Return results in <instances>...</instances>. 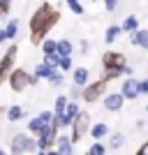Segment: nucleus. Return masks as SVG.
<instances>
[{
    "mask_svg": "<svg viewBox=\"0 0 148 155\" xmlns=\"http://www.w3.org/2000/svg\"><path fill=\"white\" fill-rule=\"evenodd\" d=\"M58 21H60L58 9H56L51 2H42V5L35 9V14L30 16V23H28V28H30V42L32 44H42L46 39V35H49V30H51Z\"/></svg>",
    "mask_w": 148,
    "mask_h": 155,
    "instance_id": "1",
    "label": "nucleus"
},
{
    "mask_svg": "<svg viewBox=\"0 0 148 155\" xmlns=\"http://www.w3.org/2000/svg\"><path fill=\"white\" fill-rule=\"evenodd\" d=\"M125 56L118 51H107L102 56V67H104V81H111V79H118L125 70Z\"/></svg>",
    "mask_w": 148,
    "mask_h": 155,
    "instance_id": "2",
    "label": "nucleus"
},
{
    "mask_svg": "<svg viewBox=\"0 0 148 155\" xmlns=\"http://www.w3.org/2000/svg\"><path fill=\"white\" fill-rule=\"evenodd\" d=\"M7 81H9V88H12L14 93H23L28 86H37L39 84V79L35 77V74H28V72L21 70V67H16V70L9 72Z\"/></svg>",
    "mask_w": 148,
    "mask_h": 155,
    "instance_id": "3",
    "label": "nucleus"
},
{
    "mask_svg": "<svg viewBox=\"0 0 148 155\" xmlns=\"http://www.w3.org/2000/svg\"><path fill=\"white\" fill-rule=\"evenodd\" d=\"M90 130V114H86V111H79L77 118L72 120V137H70V141L72 143H77L84 139V134Z\"/></svg>",
    "mask_w": 148,
    "mask_h": 155,
    "instance_id": "4",
    "label": "nucleus"
},
{
    "mask_svg": "<svg viewBox=\"0 0 148 155\" xmlns=\"http://www.w3.org/2000/svg\"><path fill=\"white\" fill-rule=\"evenodd\" d=\"M16 53H19V46H16V44H9V49L5 51V56L0 58V86L7 81L9 72L14 70V60H16Z\"/></svg>",
    "mask_w": 148,
    "mask_h": 155,
    "instance_id": "5",
    "label": "nucleus"
},
{
    "mask_svg": "<svg viewBox=\"0 0 148 155\" xmlns=\"http://www.w3.org/2000/svg\"><path fill=\"white\" fill-rule=\"evenodd\" d=\"M56 139H58V127L51 123L46 130H42L37 134V139H35V141H37V150H44V153L51 150L53 146H56Z\"/></svg>",
    "mask_w": 148,
    "mask_h": 155,
    "instance_id": "6",
    "label": "nucleus"
},
{
    "mask_svg": "<svg viewBox=\"0 0 148 155\" xmlns=\"http://www.w3.org/2000/svg\"><path fill=\"white\" fill-rule=\"evenodd\" d=\"M104 91H107V81H104V79H100V81H93V84L84 86L81 97H84L86 102H95V100H100V97L104 95Z\"/></svg>",
    "mask_w": 148,
    "mask_h": 155,
    "instance_id": "7",
    "label": "nucleus"
},
{
    "mask_svg": "<svg viewBox=\"0 0 148 155\" xmlns=\"http://www.w3.org/2000/svg\"><path fill=\"white\" fill-rule=\"evenodd\" d=\"M51 118H53L51 111H42L37 118H32L30 123H28V132H32V134H39L42 130H46L49 125H51Z\"/></svg>",
    "mask_w": 148,
    "mask_h": 155,
    "instance_id": "8",
    "label": "nucleus"
},
{
    "mask_svg": "<svg viewBox=\"0 0 148 155\" xmlns=\"http://www.w3.org/2000/svg\"><path fill=\"white\" fill-rule=\"evenodd\" d=\"M120 95H123V100H134V97H139L141 95V93H139V81H134L132 77H130L127 81H123Z\"/></svg>",
    "mask_w": 148,
    "mask_h": 155,
    "instance_id": "9",
    "label": "nucleus"
},
{
    "mask_svg": "<svg viewBox=\"0 0 148 155\" xmlns=\"http://www.w3.org/2000/svg\"><path fill=\"white\" fill-rule=\"evenodd\" d=\"M26 134H14L12 141H9V153L12 155H23L26 153Z\"/></svg>",
    "mask_w": 148,
    "mask_h": 155,
    "instance_id": "10",
    "label": "nucleus"
},
{
    "mask_svg": "<svg viewBox=\"0 0 148 155\" xmlns=\"http://www.w3.org/2000/svg\"><path fill=\"white\" fill-rule=\"evenodd\" d=\"M123 95L120 93H111V95H107L104 97V109H109V111H118L123 107Z\"/></svg>",
    "mask_w": 148,
    "mask_h": 155,
    "instance_id": "11",
    "label": "nucleus"
},
{
    "mask_svg": "<svg viewBox=\"0 0 148 155\" xmlns=\"http://www.w3.org/2000/svg\"><path fill=\"white\" fill-rule=\"evenodd\" d=\"M56 150H58V155H74L70 137H58L56 139Z\"/></svg>",
    "mask_w": 148,
    "mask_h": 155,
    "instance_id": "12",
    "label": "nucleus"
},
{
    "mask_svg": "<svg viewBox=\"0 0 148 155\" xmlns=\"http://www.w3.org/2000/svg\"><path fill=\"white\" fill-rule=\"evenodd\" d=\"M56 53H58L60 58H70L72 42H70V39H58V42H56Z\"/></svg>",
    "mask_w": 148,
    "mask_h": 155,
    "instance_id": "13",
    "label": "nucleus"
},
{
    "mask_svg": "<svg viewBox=\"0 0 148 155\" xmlns=\"http://www.w3.org/2000/svg\"><path fill=\"white\" fill-rule=\"evenodd\" d=\"M132 44L141 46V49H148V30H136V32H132Z\"/></svg>",
    "mask_w": 148,
    "mask_h": 155,
    "instance_id": "14",
    "label": "nucleus"
},
{
    "mask_svg": "<svg viewBox=\"0 0 148 155\" xmlns=\"http://www.w3.org/2000/svg\"><path fill=\"white\" fill-rule=\"evenodd\" d=\"M107 132H109V127H107L104 123H97V125H93V127H90V134H93V139H95V141H100L102 137H107Z\"/></svg>",
    "mask_w": 148,
    "mask_h": 155,
    "instance_id": "15",
    "label": "nucleus"
},
{
    "mask_svg": "<svg viewBox=\"0 0 148 155\" xmlns=\"http://www.w3.org/2000/svg\"><path fill=\"white\" fill-rule=\"evenodd\" d=\"M53 72H56L53 67H49L46 63H42V65H37V67H35V77H37V79H49Z\"/></svg>",
    "mask_w": 148,
    "mask_h": 155,
    "instance_id": "16",
    "label": "nucleus"
},
{
    "mask_svg": "<svg viewBox=\"0 0 148 155\" xmlns=\"http://www.w3.org/2000/svg\"><path fill=\"white\" fill-rule=\"evenodd\" d=\"M74 84L77 86L88 84V70H86V67H77V70H74Z\"/></svg>",
    "mask_w": 148,
    "mask_h": 155,
    "instance_id": "17",
    "label": "nucleus"
},
{
    "mask_svg": "<svg viewBox=\"0 0 148 155\" xmlns=\"http://www.w3.org/2000/svg\"><path fill=\"white\" fill-rule=\"evenodd\" d=\"M136 26H139V21H136V16H127V19L123 21L120 30H127V32H136Z\"/></svg>",
    "mask_w": 148,
    "mask_h": 155,
    "instance_id": "18",
    "label": "nucleus"
},
{
    "mask_svg": "<svg viewBox=\"0 0 148 155\" xmlns=\"http://www.w3.org/2000/svg\"><path fill=\"white\" fill-rule=\"evenodd\" d=\"M7 118H9V120H21V118H23V109H21V107H16V104H14V107H9V109H7Z\"/></svg>",
    "mask_w": 148,
    "mask_h": 155,
    "instance_id": "19",
    "label": "nucleus"
},
{
    "mask_svg": "<svg viewBox=\"0 0 148 155\" xmlns=\"http://www.w3.org/2000/svg\"><path fill=\"white\" fill-rule=\"evenodd\" d=\"M65 107H67V97H65V95L56 97V111H53V116L60 118V116H63V111H65Z\"/></svg>",
    "mask_w": 148,
    "mask_h": 155,
    "instance_id": "20",
    "label": "nucleus"
},
{
    "mask_svg": "<svg viewBox=\"0 0 148 155\" xmlns=\"http://www.w3.org/2000/svg\"><path fill=\"white\" fill-rule=\"evenodd\" d=\"M16 32H19V21L12 19V21H9V26L5 28V37L7 39H14V37H16Z\"/></svg>",
    "mask_w": 148,
    "mask_h": 155,
    "instance_id": "21",
    "label": "nucleus"
},
{
    "mask_svg": "<svg viewBox=\"0 0 148 155\" xmlns=\"http://www.w3.org/2000/svg\"><path fill=\"white\" fill-rule=\"evenodd\" d=\"M42 51H44V56H53V53H56V39L46 37L44 42H42Z\"/></svg>",
    "mask_w": 148,
    "mask_h": 155,
    "instance_id": "22",
    "label": "nucleus"
},
{
    "mask_svg": "<svg viewBox=\"0 0 148 155\" xmlns=\"http://www.w3.org/2000/svg\"><path fill=\"white\" fill-rule=\"evenodd\" d=\"M118 32H120V26H111V28H107V32H104V39L111 44V42L118 37Z\"/></svg>",
    "mask_w": 148,
    "mask_h": 155,
    "instance_id": "23",
    "label": "nucleus"
},
{
    "mask_svg": "<svg viewBox=\"0 0 148 155\" xmlns=\"http://www.w3.org/2000/svg\"><path fill=\"white\" fill-rule=\"evenodd\" d=\"M104 153H107V148H104V143H100V141H95L88 150V155H104Z\"/></svg>",
    "mask_w": 148,
    "mask_h": 155,
    "instance_id": "24",
    "label": "nucleus"
},
{
    "mask_svg": "<svg viewBox=\"0 0 148 155\" xmlns=\"http://www.w3.org/2000/svg\"><path fill=\"white\" fill-rule=\"evenodd\" d=\"M65 2H67V7H70L74 14H84V7H81L79 0H65Z\"/></svg>",
    "mask_w": 148,
    "mask_h": 155,
    "instance_id": "25",
    "label": "nucleus"
},
{
    "mask_svg": "<svg viewBox=\"0 0 148 155\" xmlns=\"http://www.w3.org/2000/svg\"><path fill=\"white\" fill-rule=\"evenodd\" d=\"M26 153H37V141H35L32 137L26 139Z\"/></svg>",
    "mask_w": 148,
    "mask_h": 155,
    "instance_id": "26",
    "label": "nucleus"
},
{
    "mask_svg": "<svg viewBox=\"0 0 148 155\" xmlns=\"http://www.w3.org/2000/svg\"><path fill=\"white\" fill-rule=\"evenodd\" d=\"M123 141H125V137H123V134H113V137H111V148H120Z\"/></svg>",
    "mask_w": 148,
    "mask_h": 155,
    "instance_id": "27",
    "label": "nucleus"
},
{
    "mask_svg": "<svg viewBox=\"0 0 148 155\" xmlns=\"http://www.w3.org/2000/svg\"><path fill=\"white\" fill-rule=\"evenodd\" d=\"M9 7H12V0H0V14L2 16L9 14Z\"/></svg>",
    "mask_w": 148,
    "mask_h": 155,
    "instance_id": "28",
    "label": "nucleus"
},
{
    "mask_svg": "<svg viewBox=\"0 0 148 155\" xmlns=\"http://www.w3.org/2000/svg\"><path fill=\"white\" fill-rule=\"evenodd\" d=\"M49 81H51V86H60L63 84V74H60V72H53L51 77H49Z\"/></svg>",
    "mask_w": 148,
    "mask_h": 155,
    "instance_id": "29",
    "label": "nucleus"
},
{
    "mask_svg": "<svg viewBox=\"0 0 148 155\" xmlns=\"http://www.w3.org/2000/svg\"><path fill=\"white\" fill-rule=\"evenodd\" d=\"M58 67L63 72H67V70H72V58H60V63H58Z\"/></svg>",
    "mask_w": 148,
    "mask_h": 155,
    "instance_id": "30",
    "label": "nucleus"
},
{
    "mask_svg": "<svg viewBox=\"0 0 148 155\" xmlns=\"http://www.w3.org/2000/svg\"><path fill=\"white\" fill-rule=\"evenodd\" d=\"M104 5H107V9H109V12H113V9L118 7V0H104Z\"/></svg>",
    "mask_w": 148,
    "mask_h": 155,
    "instance_id": "31",
    "label": "nucleus"
},
{
    "mask_svg": "<svg viewBox=\"0 0 148 155\" xmlns=\"http://www.w3.org/2000/svg\"><path fill=\"white\" fill-rule=\"evenodd\" d=\"M139 93H148V79L139 81Z\"/></svg>",
    "mask_w": 148,
    "mask_h": 155,
    "instance_id": "32",
    "label": "nucleus"
},
{
    "mask_svg": "<svg viewBox=\"0 0 148 155\" xmlns=\"http://www.w3.org/2000/svg\"><path fill=\"white\" fill-rule=\"evenodd\" d=\"M136 155H148V141L143 143V146H141L139 150H136Z\"/></svg>",
    "mask_w": 148,
    "mask_h": 155,
    "instance_id": "33",
    "label": "nucleus"
},
{
    "mask_svg": "<svg viewBox=\"0 0 148 155\" xmlns=\"http://www.w3.org/2000/svg\"><path fill=\"white\" fill-rule=\"evenodd\" d=\"M81 53H88V42H86V39L81 42Z\"/></svg>",
    "mask_w": 148,
    "mask_h": 155,
    "instance_id": "34",
    "label": "nucleus"
},
{
    "mask_svg": "<svg viewBox=\"0 0 148 155\" xmlns=\"http://www.w3.org/2000/svg\"><path fill=\"white\" fill-rule=\"evenodd\" d=\"M2 42H7V37H5V30H0V44Z\"/></svg>",
    "mask_w": 148,
    "mask_h": 155,
    "instance_id": "35",
    "label": "nucleus"
},
{
    "mask_svg": "<svg viewBox=\"0 0 148 155\" xmlns=\"http://www.w3.org/2000/svg\"><path fill=\"white\" fill-rule=\"evenodd\" d=\"M46 155H58V150H56V148H51V150H46Z\"/></svg>",
    "mask_w": 148,
    "mask_h": 155,
    "instance_id": "36",
    "label": "nucleus"
},
{
    "mask_svg": "<svg viewBox=\"0 0 148 155\" xmlns=\"http://www.w3.org/2000/svg\"><path fill=\"white\" fill-rule=\"evenodd\" d=\"M35 155H46V153H44V150H37V153H35Z\"/></svg>",
    "mask_w": 148,
    "mask_h": 155,
    "instance_id": "37",
    "label": "nucleus"
},
{
    "mask_svg": "<svg viewBox=\"0 0 148 155\" xmlns=\"http://www.w3.org/2000/svg\"><path fill=\"white\" fill-rule=\"evenodd\" d=\"M0 155H7V153H5V150H2V148H0Z\"/></svg>",
    "mask_w": 148,
    "mask_h": 155,
    "instance_id": "38",
    "label": "nucleus"
},
{
    "mask_svg": "<svg viewBox=\"0 0 148 155\" xmlns=\"http://www.w3.org/2000/svg\"><path fill=\"white\" fill-rule=\"evenodd\" d=\"M146 111H148V107H146Z\"/></svg>",
    "mask_w": 148,
    "mask_h": 155,
    "instance_id": "39",
    "label": "nucleus"
},
{
    "mask_svg": "<svg viewBox=\"0 0 148 155\" xmlns=\"http://www.w3.org/2000/svg\"><path fill=\"white\" fill-rule=\"evenodd\" d=\"M0 16H2V14H0Z\"/></svg>",
    "mask_w": 148,
    "mask_h": 155,
    "instance_id": "40",
    "label": "nucleus"
},
{
    "mask_svg": "<svg viewBox=\"0 0 148 155\" xmlns=\"http://www.w3.org/2000/svg\"><path fill=\"white\" fill-rule=\"evenodd\" d=\"M86 155H88V153H86Z\"/></svg>",
    "mask_w": 148,
    "mask_h": 155,
    "instance_id": "41",
    "label": "nucleus"
}]
</instances>
